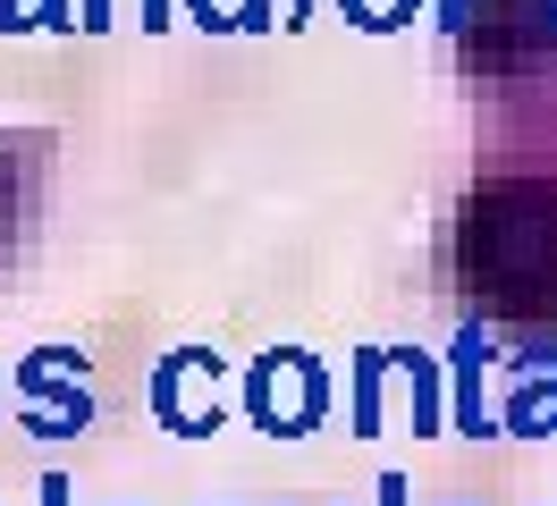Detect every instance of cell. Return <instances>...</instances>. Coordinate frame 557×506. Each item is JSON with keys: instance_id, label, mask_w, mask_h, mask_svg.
<instances>
[{"instance_id": "obj_6", "label": "cell", "mask_w": 557, "mask_h": 506, "mask_svg": "<svg viewBox=\"0 0 557 506\" xmlns=\"http://www.w3.org/2000/svg\"><path fill=\"white\" fill-rule=\"evenodd\" d=\"M305 9H313V0H296V17H287V26H305Z\"/></svg>"}, {"instance_id": "obj_2", "label": "cell", "mask_w": 557, "mask_h": 506, "mask_svg": "<svg viewBox=\"0 0 557 506\" xmlns=\"http://www.w3.org/2000/svg\"><path fill=\"white\" fill-rule=\"evenodd\" d=\"M0 26H69V0H0Z\"/></svg>"}, {"instance_id": "obj_1", "label": "cell", "mask_w": 557, "mask_h": 506, "mask_svg": "<svg viewBox=\"0 0 557 506\" xmlns=\"http://www.w3.org/2000/svg\"><path fill=\"white\" fill-rule=\"evenodd\" d=\"M338 9H347L355 26H372V34H388V26H406V17H414L422 0H338Z\"/></svg>"}, {"instance_id": "obj_5", "label": "cell", "mask_w": 557, "mask_h": 506, "mask_svg": "<svg viewBox=\"0 0 557 506\" xmlns=\"http://www.w3.org/2000/svg\"><path fill=\"white\" fill-rule=\"evenodd\" d=\"M245 26H271V0H245Z\"/></svg>"}, {"instance_id": "obj_4", "label": "cell", "mask_w": 557, "mask_h": 506, "mask_svg": "<svg viewBox=\"0 0 557 506\" xmlns=\"http://www.w3.org/2000/svg\"><path fill=\"white\" fill-rule=\"evenodd\" d=\"M440 17H448V26L465 34V26H473V0H440Z\"/></svg>"}, {"instance_id": "obj_3", "label": "cell", "mask_w": 557, "mask_h": 506, "mask_svg": "<svg viewBox=\"0 0 557 506\" xmlns=\"http://www.w3.org/2000/svg\"><path fill=\"white\" fill-rule=\"evenodd\" d=\"M186 17H195V26H237V9H228V0H186Z\"/></svg>"}]
</instances>
